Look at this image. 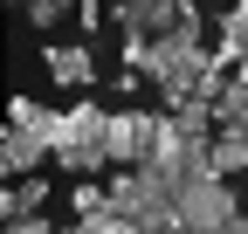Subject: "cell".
Wrapping results in <instances>:
<instances>
[{
    "instance_id": "cell-1",
    "label": "cell",
    "mask_w": 248,
    "mask_h": 234,
    "mask_svg": "<svg viewBox=\"0 0 248 234\" xmlns=\"http://www.w3.org/2000/svg\"><path fill=\"white\" fill-rule=\"evenodd\" d=\"M241 214V193L234 179H186L172 186V234H234Z\"/></svg>"
},
{
    "instance_id": "cell-2",
    "label": "cell",
    "mask_w": 248,
    "mask_h": 234,
    "mask_svg": "<svg viewBox=\"0 0 248 234\" xmlns=\"http://www.w3.org/2000/svg\"><path fill=\"white\" fill-rule=\"evenodd\" d=\"M104 138H110V110H104V103L76 97L69 110H55V165H62V172H83V179H90L97 165H110Z\"/></svg>"
},
{
    "instance_id": "cell-3",
    "label": "cell",
    "mask_w": 248,
    "mask_h": 234,
    "mask_svg": "<svg viewBox=\"0 0 248 234\" xmlns=\"http://www.w3.org/2000/svg\"><path fill=\"white\" fill-rule=\"evenodd\" d=\"M110 207L131 220V227L172 234V179H166V172H152V165H138V172H117V179H110Z\"/></svg>"
},
{
    "instance_id": "cell-4",
    "label": "cell",
    "mask_w": 248,
    "mask_h": 234,
    "mask_svg": "<svg viewBox=\"0 0 248 234\" xmlns=\"http://www.w3.org/2000/svg\"><path fill=\"white\" fill-rule=\"evenodd\" d=\"M159 124H166V117H152V110H110V138H104L110 165H117V172L152 165V152H159Z\"/></svg>"
},
{
    "instance_id": "cell-5",
    "label": "cell",
    "mask_w": 248,
    "mask_h": 234,
    "mask_svg": "<svg viewBox=\"0 0 248 234\" xmlns=\"http://www.w3.org/2000/svg\"><path fill=\"white\" fill-rule=\"evenodd\" d=\"M48 152H55V145H48L42 131H7V145H0V172H7V186H21Z\"/></svg>"
},
{
    "instance_id": "cell-6",
    "label": "cell",
    "mask_w": 248,
    "mask_h": 234,
    "mask_svg": "<svg viewBox=\"0 0 248 234\" xmlns=\"http://www.w3.org/2000/svg\"><path fill=\"white\" fill-rule=\"evenodd\" d=\"M42 62H48V76L62 83V90H90V83H97V62H90V48H83V42H55Z\"/></svg>"
},
{
    "instance_id": "cell-7",
    "label": "cell",
    "mask_w": 248,
    "mask_h": 234,
    "mask_svg": "<svg viewBox=\"0 0 248 234\" xmlns=\"http://www.w3.org/2000/svg\"><path fill=\"white\" fill-rule=\"evenodd\" d=\"M42 200H48L42 179H21V186L0 193V214H7V220H42Z\"/></svg>"
},
{
    "instance_id": "cell-8",
    "label": "cell",
    "mask_w": 248,
    "mask_h": 234,
    "mask_svg": "<svg viewBox=\"0 0 248 234\" xmlns=\"http://www.w3.org/2000/svg\"><path fill=\"white\" fill-rule=\"evenodd\" d=\"M7 131H42V138L55 145V110H42L35 97H14V103H7Z\"/></svg>"
},
{
    "instance_id": "cell-9",
    "label": "cell",
    "mask_w": 248,
    "mask_h": 234,
    "mask_svg": "<svg viewBox=\"0 0 248 234\" xmlns=\"http://www.w3.org/2000/svg\"><path fill=\"white\" fill-rule=\"evenodd\" d=\"M69 214H76V220H104V214H110V186L76 179V186H69Z\"/></svg>"
},
{
    "instance_id": "cell-10",
    "label": "cell",
    "mask_w": 248,
    "mask_h": 234,
    "mask_svg": "<svg viewBox=\"0 0 248 234\" xmlns=\"http://www.w3.org/2000/svg\"><path fill=\"white\" fill-rule=\"evenodd\" d=\"M7 234H62V227H48V220H7Z\"/></svg>"
},
{
    "instance_id": "cell-11",
    "label": "cell",
    "mask_w": 248,
    "mask_h": 234,
    "mask_svg": "<svg viewBox=\"0 0 248 234\" xmlns=\"http://www.w3.org/2000/svg\"><path fill=\"white\" fill-rule=\"evenodd\" d=\"M234 234H248V220H241V227H234Z\"/></svg>"
}]
</instances>
